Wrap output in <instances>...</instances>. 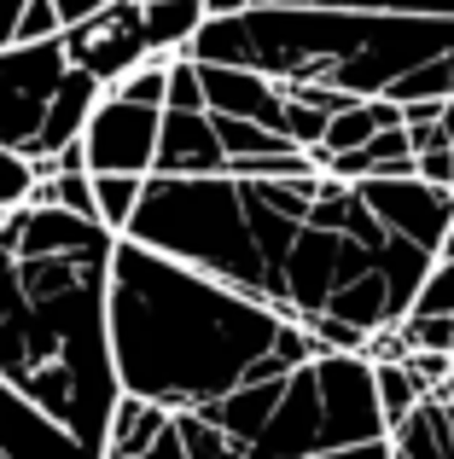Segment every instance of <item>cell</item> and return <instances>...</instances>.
Masks as SVG:
<instances>
[{"mask_svg": "<svg viewBox=\"0 0 454 459\" xmlns=\"http://www.w3.org/2000/svg\"><path fill=\"white\" fill-rule=\"evenodd\" d=\"M117 233L105 221L23 204L0 221V378L105 459L123 402L111 349Z\"/></svg>", "mask_w": 454, "mask_h": 459, "instance_id": "1", "label": "cell"}, {"mask_svg": "<svg viewBox=\"0 0 454 459\" xmlns=\"http://www.w3.org/2000/svg\"><path fill=\"white\" fill-rule=\"evenodd\" d=\"M111 349L123 395L170 413H210L250 384L292 378L327 355L297 320L135 238H117Z\"/></svg>", "mask_w": 454, "mask_h": 459, "instance_id": "2", "label": "cell"}, {"mask_svg": "<svg viewBox=\"0 0 454 459\" xmlns=\"http://www.w3.org/2000/svg\"><path fill=\"white\" fill-rule=\"evenodd\" d=\"M454 53V18H385V12L250 0L233 18H210L187 58L239 65L274 82H315L355 100H397L402 82Z\"/></svg>", "mask_w": 454, "mask_h": 459, "instance_id": "3", "label": "cell"}, {"mask_svg": "<svg viewBox=\"0 0 454 459\" xmlns=\"http://www.w3.org/2000/svg\"><path fill=\"white\" fill-rule=\"evenodd\" d=\"M390 437L385 407H379V372L367 355H315L309 367H297L285 378L280 407L268 413V425L257 430V442L245 459H315L332 448H355V442Z\"/></svg>", "mask_w": 454, "mask_h": 459, "instance_id": "4", "label": "cell"}, {"mask_svg": "<svg viewBox=\"0 0 454 459\" xmlns=\"http://www.w3.org/2000/svg\"><path fill=\"white\" fill-rule=\"evenodd\" d=\"M170 111V58H152L117 88H105L100 111L88 123V169L93 175H152Z\"/></svg>", "mask_w": 454, "mask_h": 459, "instance_id": "5", "label": "cell"}, {"mask_svg": "<svg viewBox=\"0 0 454 459\" xmlns=\"http://www.w3.org/2000/svg\"><path fill=\"white\" fill-rule=\"evenodd\" d=\"M65 76H70L65 35L58 41L0 47V146L35 152V140L47 128V111H53V93Z\"/></svg>", "mask_w": 454, "mask_h": 459, "instance_id": "6", "label": "cell"}, {"mask_svg": "<svg viewBox=\"0 0 454 459\" xmlns=\"http://www.w3.org/2000/svg\"><path fill=\"white\" fill-rule=\"evenodd\" d=\"M65 53L76 70L100 76L105 88H117L123 76H135L140 65H152V41H146V0H111L105 12L70 23L65 30Z\"/></svg>", "mask_w": 454, "mask_h": 459, "instance_id": "7", "label": "cell"}, {"mask_svg": "<svg viewBox=\"0 0 454 459\" xmlns=\"http://www.w3.org/2000/svg\"><path fill=\"white\" fill-rule=\"evenodd\" d=\"M362 192L390 233H402L414 245H425L432 256H443V238H449V221H454V192L432 186L420 175H367Z\"/></svg>", "mask_w": 454, "mask_h": 459, "instance_id": "8", "label": "cell"}, {"mask_svg": "<svg viewBox=\"0 0 454 459\" xmlns=\"http://www.w3.org/2000/svg\"><path fill=\"white\" fill-rule=\"evenodd\" d=\"M0 459H100L82 448L47 407H35L12 378H0Z\"/></svg>", "mask_w": 454, "mask_h": 459, "instance_id": "9", "label": "cell"}, {"mask_svg": "<svg viewBox=\"0 0 454 459\" xmlns=\"http://www.w3.org/2000/svg\"><path fill=\"white\" fill-rule=\"evenodd\" d=\"M100 100H105V82L70 65V76L58 82L53 111H47V128H41V140H35L30 157H58L65 146H76V140L88 134V123H93V111H100Z\"/></svg>", "mask_w": 454, "mask_h": 459, "instance_id": "10", "label": "cell"}, {"mask_svg": "<svg viewBox=\"0 0 454 459\" xmlns=\"http://www.w3.org/2000/svg\"><path fill=\"white\" fill-rule=\"evenodd\" d=\"M210 23L205 0H146V41L152 58H181L198 41V30Z\"/></svg>", "mask_w": 454, "mask_h": 459, "instance_id": "11", "label": "cell"}, {"mask_svg": "<svg viewBox=\"0 0 454 459\" xmlns=\"http://www.w3.org/2000/svg\"><path fill=\"white\" fill-rule=\"evenodd\" d=\"M373 372H379V407H385V425L397 430L402 419H408V413H414V407H420L432 390H425V384L414 378L408 360H373Z\"/></svg>", "mask_w": 454, "mask_h": 459, "instance_id": "12", "label": "cell"}, {"mask_svg": "<svg viewBox=\"0 0 454 459\" xmlns=\"http://www.w3.org/2000/svg\"><path fill=\"white\" fill-rule=\"evenodd\" d=\"M93 192H100V221L123 238L140 198H146V175H93Z\"/></svg>", "mask_w": 454, "mask_h": 459, "instance_id": "13", "label": "cell"}, {"mask_svg": "<svg viewBox=\"0 0 454 459\" xmlns=\"http://www.w3.org/2000/svg\"><path fill=\"white\" fill-rule=\"evenodd\" d=\"M30 204H47V210H70V215L100 221V192H93V175H53V180L35 186Z\"/></svg>", "mask_w": 454, "mask_h": 459, "instance_id": "14", "label": "cell"}, {"mask_svg": "<svg viewBox=\"0 0 454 459\" xmlns=\"http://www.w3.org/2000/svg\"><path fill=\"white\" fill-rule=\"evenodd\" d=\"M175 419H181L187 459H245V442H233L216 419H205V413H175Z\"/></svg>", "mask_w": 454, "mask_h": 459, "instance_id": "15", "label": "cell"}, {"mask_svg": "<svg viewBox=\"0 0 454 459\" xmlns=\"http://www.w3.org/2000/svg\"><path fill=\"white\" fill-rule=\"evenodd\" d=\"M35 186H41V175H35V157L0 146V215L23 210V204L35 198Z\"/></svg>", "mask_w": 454, "mask_h": 459, "instance_id": "16", "label": "cell"}, {"mask_svg": "<svg viewBox=\"0 0 454 459\" xmlns=\"http://www.w3.org/2000/svg\"><path fill=\"white\" fill-rule=\"evenodd\" d=\"M402 337H408V349L454 355V314H408V320H402Z\"/></svg>", "mask_w": 454, "mask_h": 459, "instance_id": "17", "label": "cell"}, {"mask_svg": "<svg viewBox=\"0 0 454 459\" xmlns=\"http://www.w3.org/2000/svg\"><path fill=\"white\" fill-rule=\"evenodd\" d=\"M414 314H454V256H437L432 262L420 297H414Z\"/></svg>", "mask_w": 454, "mask_h": 459, "instance_id": "18", "label": "cell"}, {"mask_svg": "<svg viewBox=\"0 0 454 459\" xmlns=\"http://www.w3.org/2000/svg\"><path fill=\"white\" fill-rule=\"evenodd\" d=\"M58 35H65L58 6H53V0H30L23 18H18V41H58ZM18 41H12V47H18Z\"/></svg>", "mask_w": 454, "mask_h": 459, "instance_id": "19", "label": "cell"}, {"mask_svg": "<svg viewBox=\"0 0 454 459\" xmlns=\"http://www.w3.org/2000/svg\"><path fill=\"white\" fill-rule=\"evenodd\" d=\"M420 180L454 192V146H437V152H420Z\"/></svg>", "mask_w": 454, "mask_h": 459, "instance_id": "20", "label": "cell"}, {"mask_svg": "<svg viewBox=\"0 0 454 459\" xmlns=\"http://www.w3.org/2000/svg\"><path fill=\"white\" fill-rule=\"evenodd\" d=\"M315 459H397V448H390V437H379V442H355V448L315 454Z\"/></svg>", "mask_w": 454, "mask_h": 459, "instance_id": "21", "label": "cell"}, {"mask_svg": "<svg viewBox=\"0 0 454 459\" xmlns=\"http://www.w3.org/2000/svg\"><path fill=\"white\" fill-rule=\"evenodd\" d=\"M53 6H58V18H65V30H70V23H82V18H93V12H105L111 0H53Z\"/></svg>", "mask_w": 454, "mask_h": 459, "instance_id": "22", "label": "cell"}, {"mask_svg": "<svg viewBox=\"0 0 454 459\" xmlns=\"http://www.w3.org/2000/svg\"><path fill=\"white\" fill-rule=\"evenodd\" d=\"M23 6H30V0H0V47L18 41V18H23Z\"/></svg>", "mask_w": 454, "mask_h": 459, "instance_id": "23", "label": "cell"}, {"mask_svg": "<svg viewBox=\"0 0 454 459\" xmlns=\"http://www.w3.org/2000/svg\"><path fill=\"white\" fill-rule=\"evenodd\" d=\"M443 256H454V221H449V238H443Z\"/></svg>", "mask_w": 454, "mask_h": 459, "instance_id": "24", "label": "cell"}, {"mask_svg": "<svg viewBox=\"0 0 454 459\" xmlns=\"http://www.w3.org/2000/svg\"><path fill=\"white\" fill-rule=\"evenodd\" d=\"M0 221H6V215H0Z\"/></svg>", "mask_w": 454, "mask_h": 459, "instance_id": "25", "label": "cell"}]
</instances>
